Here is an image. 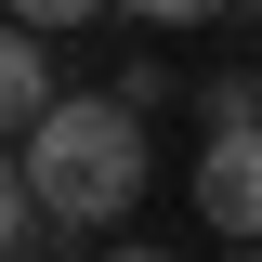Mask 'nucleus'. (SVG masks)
Returning <instances> with one entry per match:
<instances>
[{"mask_svg": "<svg viewBox=\"0 0 262 262\" xmlns=\"http://www.w3.org/2000/svg\"><path fill=\"white\" fill-rule=\"evenodd\" d=\"M27 184H39V210H53L66 236H92V223H118L131 196H144V105H105V92H66L53 118L27 131Z\"/></svg>", "mask_w": 262, "mask_h": 262, "instance_id": "obj_1", "label": "nucleus"}, {"mask_svg": "<svg viewBox=\"0 0 262 262\" xmlns=\"http://www.w3.org/2000/svg\"><path fill=\"white\" fill-rule=\"evenodd\" d=\"M196 210L223 223V249H262V118H223L196 144Z\"/></svg>", "mask_w": 262, "mask_h": 262, "instance_id": "obj_2", "label": "nucleus"}, {"mask_svg": "<svg viewBox=\"0 0 262 262\" xmlns=\"http://www.w3.org/2000/svg\"><path fill=\"white\" fill-rule=\"evenodd\" d=\"M53 66H39V27H13V13H0V144H27L39 118H53Z\"/></svg>", "mask_w": 262, "mask_h": 262, "instance_id": "obj_3", "label": "nucleus"}, {"mask_svg": "<svg viewBox=\"0 0 262 262\" xmlns=\"http://www.w3.org/2000/svg\"><path fill=\"white\" fill-rule=\"evenodd\" d=\"M39 223H53V210H39V184H27V158H13V144H0V262L27 249Z\"/></svg>", "mask_w": 262, "mask_h": 262, "instance_id": "obj_4", "label": "nucleus"}, {"mask_svg": "<svg viewBox=\"0 0 262 262\" xmlns=\"http://www.w3.org/2000/svg\"><path fill=\"white\" fill-rule=\"evenodd\" d=\"M92 13H105V0H13V27H39V39H53V27H92Z\"/></svg>", "mask_w": 262, "mask_h": 262, "instance_id": "obj_5", "label": "nucleus"}, {"mask_svg": "<svg viewBox=\"0 0 262 262\" xmlns=\"http://www.w3.org/2000/svg\"><path fill=\"white\" fill-rule=\"evenodd\" d=\"M144 27H210V13H236V0H131Z\"/></svg>", "mask_w": 262, "mask_h": 262, "instance_id": "obj_6", "label": "nucleus"}, {"mask_svg": "<svg viewBox=\"0 0 262 262\" xmlns=\"http://www.w3.org/2000/svg\"><path fill=\"white\" fill-rule=\"evenodd\" d=\"M105 262H170V249H105Z\"/></svg>", "mask_w": 262, "mask_h": 262, "instance_id": "obj_7", "label": "nucleus"}, {"mask_svg": "<svg viewBox=\"0 0 262 262\" xmlns=\"http://www.w3.org/2000/svg\"><path fill=\"white\" fill-rule=\"evenodd\" d=\"M223 262H262V249H223Z\"/></svg>", "mask_w": 262, "mask_h": 262, "instance_id": "obj_8", "label": "nucleus"}, {"mask_svg": "<svg viewBox=\"0 0 262 262\" xmlns=\"http://www.w3.org/2000/svg\"><path fill=\"white\" fill-rule=\"evenodd\" d=\"M236 13H262V0H236Z\"/></svg>", "mask_w": 262, "mask_h": 262, "instance_id": "obj_9", "label": "nucleus"}, {"mask_svg": "<svg viewBox=\"0 0 262 262\" xmlns=\"http://www.w3.org/2000/svg\"><path fill=\"white\" fill-rule=\"evenodd\" d=\"M249 92H262V66H249Z\"/></svg>", "mask_w": 262, "mask_h": 262, "instance_id": "obj_10", "label": "nucleus"}]
</instances>
